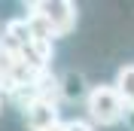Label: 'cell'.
Instances as JSON below:
<instances>
[{
  "instance_id": "cell-1",
  "label": "cell",
  "mask_w": 134,
  "mask_h": 131,
  "mask_svg": "<svg viewBox=\"0 0 134 131\" xmlns=\"http://www.w3.org/2000/svg\"><path fill=\"white\" fill-rule=\"evenodd\" d=\"M85 110L92 125H116L125 116V101L119 98L116 85H94L85 95Z\"/></svg>"
},
{
  "instance_id": "cell-2",
  "label": "cell",
  "mask_w": 134,
  "mask_h": 131,
  "mask_svg": "<svg viewBox=\"0 0 134 131\" xmlns=\"http://www.w3.org/2000/svg\"><path fill=\"white\" fill-rule=\"evenodd\" d=\"M27 15H40L52 37H67L76 28V6L70 0H37L27 3Z\"/></svg>"
},
{
  "instance_id": "cell-3",
  "label": "cell",
  "mask_w": 134,
  "mask_h": 131,
  "mask_svg": "<svg viewBox=\"0 0 134 131\" xmlns=\"http://www.w3.org/2000/svg\"><path fill=\"white\" fill-rule=\"evenodd\" d=\"M25 122H27L31 131H46L52 125H58V107H55V101H46V98L25 101Z\"/></svg>"
},
{
  "instance_id": "cell-4",
  "label": "cell",
  "mask_w": 134,
  "mask_h": 131,
  "mask_svg": "<svg viewBox=\"0 0 134 131\" xmlns=\"http://www.w3.org/2000/svg\"><path fill=\"white\" fill-rule=\"evenodd\" d=\"M116 91H119V98L125 101V107H134V64H125V67H119V73H116Z\"/></svg>"
},
{
  "instance_id": "cell-5",
  "label": "cell",
  "mask_w": 134,
  "mask_h": 131,
  "mask_svg": "<svg viewBox=\"0 0 134 131\" xmlns=\"http://www.w3.org/2000/svg\"><path fill=\"white\" fill-rule=\"evenodd\" d=\"M67 131H94V125L85 119H73V122H67Z\"/></svg>"
},
{
  "instance_id": "cell-6",
  "label": "cell",
  "mask_w": 134,
  "mask_h": 131,
  "mask_svg": "<svg viewBox=\"0 0 134 131\" xmlns=\"http://www.w3.org/2000/svg\"><path fill=\"white\" fill-rule=\"evenodd\" d=\"M46 131H67V122H58V125H52V128H46Z\"/></svg>"
},
{
  "instance_id": "cell-7",
  "label": "cell",
  "mask_w": 134,
  "mask_h": 131,
  "mask_svg": "<svg viewBox=\"0 0 134 131\" xmlns=\"http://www.w3.org/2000/svg\"><path fill=\"white\" fill-rule=\"evenodd\" d=\"M0 89H6V82H3V73H0Z\"/></svg>"
},
{
  "instance_id": "cell-8",
  "label": "cell",
  "mask_w": 134,
  "mask_h": 131,
  "mask_svg": "<svg viewBox=\"0 0 134 131\" xmlns=\"http://www.w3.org/2000/svg\"><path fill=\"white\" fill-rule=\"evenodd\" d=\"M0 110H3V104H0Z\"/></svg>"
}]
</instances>
